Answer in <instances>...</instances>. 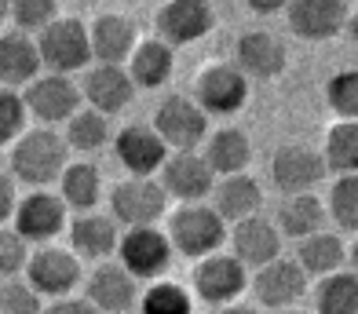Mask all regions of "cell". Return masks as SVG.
Segmentation results:
<instances>
[{"mask_svg": "<svg viewBox=\"0 0 358 314\" xmlns=\"http://www.w3.org/2000/svg\"><path fill=\"white\" fill-rule=\"evenodd\" d=\"M70 143L52 128H29L15 139L11 150V176L26 187H48L66 169Z\"/></svg>", "mask_w": 358, "mask_h": 314, "instance_id": "6da1fadb", "label": "cell"}, {"mask_svg": "<svg viewBox=\"0 0 358 314\" xmlns=\"http://www.w3.org/2000/svg\"><path fill=\"white\" fill-rule=\"evenodd\" d=\"M169 238L179 256L205 259V256L220 252V245L227 241V220L216 208L194 201V205H183L169 220Z\"/></svg>", "mask_w": 358, "mask_h": 314, "instance_id": "7a4b0ae2", "label": "cell"}, {"mask_svg": "<svg viewBox=\"0 0 358 314\" xmlns=\"http://www.w3.org/2000/svg\"><path fill=\"white\" fill-rule=\"evenodd\" d=\"M37 52L41 62L48 66L52 73H73V70H85L92 62V37H88V26L80 19H59L52 26H44L37 33Z\"/></svg>", "mask_w": 358, "mask_h": 314, "instance_id": "3957f363", "label": "cell"}, {"mask_svg": "<svg viewBox=\"0 0 358 314\" xmlns=\"http://www.w3.org/2000/svg\"><path fill=\"white\" fill-rule=\"evenodd\" d=\"M169 190L161 187V179L154 176H132L124 183L113 187L110 194V212L113 220L124 227H154L169 212Z\"/></svg>", "mask_w": 358, "mask_h": 314, "instance_id": "277c9868", "label": "cell"}, {"mask_svg": "<svg viewBox=\"0 0 358 314\" xmlns=\"http://www.w3.org/2000/svg\"><path fill=\"white\" fill-rule=\"evenodd\" d=\"M249 99V77L231 62H213L205 66L198 85H194V103H198L208 117H231L245 106Z\"/></svg>", "mask_w": 358, "mask_h": 314, "instance_id": "5b68a950", "label": "cell"}, {"mask_svg": "<svg viewBox=\"0 0 358 314\" xmlns=\"http://www.w3.org/2000/svg\"><path fill=\"white\" fill-rule=\"evenodd\" d=\"M117 252H121V267L128 274H136V278H161L169 271V263H172V238L165 234V230H157V227H128L121 241H117Z\"/></svg>", "mask_w": 358, "mask_h": 314, "instance_id": "8992f818", "label": "cell"}, {"mask_svg": "<svg viewBox=\"0 0 358 314\" xmlns=\"http://www.w3.org/2000/svg\"><path fill=\"white\" fill-rule=\"evenodd\" d=\"M154 128L172 154H187V150H198L208 139V113L194 103V99L176 95V99H165V103L157 106Z\"/></svg>", "mask_w": 358, "mask_h": 314, "instance_id": "52a82bcc", "label": "cell"}, {"mask_svg": "<svg viewBox=\"0 0 358 314\" xmlns=\"http://www.w3.org/2000/svg\"><path fill=\"white\" fill-rule=\"evenodd\" d=\"M22 99H26V110L34 113L37 121H44V124L70 121L73 113L80 110V103H85L80 88L73 85L66 73H44V77H37L34 85H26Z\"/></svg>", "mask_w": 358, "mask_h": 314, "instance_id": "ba28073f", "label": "cell"}, {"mask_svg": "<svg viewBox=\"0 0 358 314\" xmlns=\"http://www.w3.org/2000/svg\"><path fill=\"white\" fill-rule=\"evenodd\" d=\"M245 285H249L245 263L234 252L231 256L213 252L194 267V292H198L205 304H231L245 292Z\"/></svg>", "mask_w": 358, "mask_h": 314, "instance_id": "9c48e42d", "label": "cell"}, {"mask_svg": "<svg viewBox=\"0 0 358 314\" xmlns=\"http://www.w3.org/2000/svg\"><path fill=\"white\" fill-rule=\"evenodd\" d=\"M15 230L29 241V245H44L62 234L66 227V201L59 194H48V190H34L29 197H22L15 205Z\"/></svg>", "mask_w": 358, "mask_h": 314, "instance_id": "30bf717a", "label": "cell"}, {"mask_svg": "<svg viewBox=\"0 0 358 314\" xmlns=\"http://www.w3.org/2000/svg\"><path fill=\"white\" fill-rule=\"evenodd\" d=\"M271 179L285 197L289 194H311V187H318L325 179V157L303 143H289L274 154Z\"/></svg>", "mask_w": 358, "mask_h": 314, "instance_id": "8fae6325", "label": "cell"}, {"mask_svg": "<svg viewBox=\"0 0 358 314\" xmlns=\"http://www.w3.org/2000/svg\"><path fill=\"white\" fill-rule=\"evenodd\" d=\"M289 29L303 41H329L348 26V0H289L285 4Z\"/></svg>", "mask_w": 358, "mask_h": 314, "instance_id": "7c38bea8", "label": "cell"}, {"mask_svg": "<svg viewBox=\"0 0 358 314\" xmlns=\"http://www.w3.org/2000/svg\"><path fill=\"white\" fill-rule=\"evenodd\" d=\"M252 292L259 304H267L274 311H285V307H296L307 292V271L300 267L296 259H271L256 271L252 278Z\"/></svg>", "mask_w": 358, "mask_h": 314, "instance_id": "4fadbf2b", "label": "cell"}, {"mask_svg": "<svg viewBox=\"0 0 358 314\" xmlns=\"http://www.w3.org/2000/svg\"><path fill=\"white\" fill-rule=\"evenodd\" d=\"M161 187L169 190V197H179L183 205L205 201L208 190L216 187V172L208 169L205 154H169V161L161 164Z\"/></svg>", "mask_w": 358, "mask_h": 314, "instance_id": "5bb4252c", "label": "cell"}, {"mask_svg": "<svg viewBox=\"0 0 358 314\" xmlns=\"http://www.w3.org/2000/svg\"><path fill=\"white\" fill-rule=\"evenodd\" d=\"M26 282L34 285L41 296H70L80 282V263H77V252H66V249H37L26 263Z\"/></svg>", "mask_w": 358, "mask_h": 314, "instance_id": "9a60e30c", "label": "cell"}, {"mask_svg": "<svg viewBox=\"0 0 358 314\" xmlns=\"http://www.w3.org/2000/svg\"><path fill=\"white\" fill-rule=\"evenodd\" d=\"M216 15L208 0H165V8L157 15V33L161 41L172 48H183L201 41L208 29H213Z\"/></svg>", "mask_w": 358, "mask_h": 314, "instance_id": "2e32d148", "label": "cell"}, {"mask_svg": "<svg viewBox=\"0 0 358 314\" xmlns=\"http://www.w3.org/2000/svg\"><path fill=\"white\" fill-rule=\"evenodd\" d=\"M88 304L106 314H128L139 304L136 274H128L121 263H99L88 274Z\"/></svg>", "mask_w": 358, "mask_h": 314, "instance_id": "e0dca14e", "label": "cell"}, {"mask_svg": "<svg viewBox=\"0 0 358 314\" xmlns=\"http://www.w3.org/2000/svg\"><path fill=\"white\" fill-rule=\"evenodd\" d=\"M80 95L88 99L92 110H99V113L110 117V113H121L136 99V80H132V73H128V66H106V62H99L95 70L85 73Z\"/></svg>", "mask_w": 358, "mask_h": 314, "instance_id": "ac0fdd59", "label": "cell"}, {"mask_svg": "<svg viewBox=\"0 0 358 314\" xmlns=\"http://www.w3.org/2000/svg\"><path fill=\"white\" fill-rule=\"evenodd\" d=\"M113 150H117L121 164L132 176H154L161 172V164L169 161V146L165 139L157 136V128H146V124H128L117 131V139H113Z\"/></svg>", "mask_w": 358, "mask_h": 314, "instance_id": "d6986e66", "label": "cell"}, {"mask_svg": "<svg viewBox=\"0 0 358 314\" xmlns=\"http://www.w3.org/2000/svg\"><path fill=\"white\" fill-rule=\"evenodd\" d=\"M231 252L245 263V267H264V263L282 256V230L278 223H267L264 216H249L234 223L231 230Z\"/></svg>", "mask_w": 358, "mask_h": 314, "instance_id": "ffe728a7", "label": "cell"}, {"mask_svg": "<svg viewBox=\"0 0 358 314\" xmlns=\"http://www.w3.org/2000/svg\"><path fill=\"white\" fill-rule=\"evenodd\" d=\"M285 62H289L285 44L267 29H249L245 37L238 41V70L245 77L274 80V77H282Z\"/></svg>", "mask_w": 358, "mask_h": 314, "instance_id": "44dd1931", "label": "cell"}, {"mask_svg": "<svg viewBox=\"0 0 358 314\" xmlns=\"http://www.w3.org/2000/svg\"><path fill=\"white\" fill-rule=\"evenodd\" d=\"M88 37H92V55L106 66H124L139 44L136 22L124 19V15H99L92 22Z\"/></svg>", "mask_w": 358, "mask_h": 314, "instance_id": "7402d4cb", "label": "cell"}, {"mask_svg": "<svg viewBox=\"0 0 358 314\" xmlns=\"http://www.w3.org/2000/svg\"><path fill=\"white\" fill-rule=\"evenodd\" d=\"M41 52H37V41L29 33L15 29L0 37V88H22V85H34L37 70H41Z\"/></svg>", "mask_w": 358, "mask_h": 314, "instance_id": "603a6c76", "label": "cell"}, {"mask_svg": "<svg viewBox=\"0 0 358 314\" xmlns=\"http://www.w3.org/2000/svg\"><path fill=\"white\" fill-rule=\"evenodd\" d=\"M213 190H216V212H220L223 220H231V223H241V220L256 216L259 201H264L259 183H256L252 176H245V172L223 176Z\"/></svg>", "mask_w": 358, "mask_h": 314, "instance_id": "cb8c5ba5", "label": "cell"}, {"mask_svg": "<svg viewBox=\"0 0 358 314\" xmlns=\"http://www.w3.org/2000/svg\"><path fill=\"white\" fill-rule=\"evenodd\" d=\"M117 220L110 216H77L70 227V245L77 256L85 259H106L110 252H117Z\"/></svg>", "mask_w": 358, "mask_h": 314, "instance_id": "d4e9b609", "label": "cell"}, {"mask_svg": "<svg viewBox=\"0 0 358 314\" xmlns=\"http://www.w3.org/2000/svg\"><path fill=\"white\" fill-rule=\"evenodd\" d=\"M205 161L216 176L245 172V164L252 161V143H249L245 131H238V128H220L216 136H208Z\"/></svg>", "mask_w": 358, "mask_h": 314, "instance_id": "484cf974", "label": "cell"}, {"mask_svg": "<svg viewBox=\"0 0 358 314\" xmlns=\"http://www.w3.org/2000/svg\"><path fill=\"white\" fill-rule=\"evenodd\" d=\"M59 197L66 201V208H80V212H88L99 205V197H103V176L99 169H95L92 161H73L62 169L59 176Z\"/></svg>", "mask_w": 358, "mask_h": 314, "instance_id": "4316f807", "label": "cell"}, {"mask_svg": "<svg viewBox=\"0 0 358 314\" xmlns=\"http://www.w3.org/2000/svg\"><path fill=\"white\" fill-rule=\"evenodd\" d=\"M278 230L285 238H311L325 230V205L315 194H289L278 208Z\"/></svg>", "mask_w": 358, "mask_h": 314, "instance_id": "83f0119b", "label": "cell"}, {"mask_svg": "<svg viewBox=\"0 0 358 314\" xmlns=\"http://www.w3.org/2000/svg\"><path fill=\"white\" fill-rule=\"evenodd\" d=\"M172 44L165 41H139L132 59H128V73H132L136 88H161L172 77Z\"/></svg>", "mask_w": 358, "mask_h": 314, "instance_id": "f1b7e54d", "label": "cell"}, {"mask_svg": "<svg viewBox=\"0 0 358 314\" xmlns=\"http://www.w3.org/2000/svg\"><path fill=\"white\" fill-rule=\"evenodd\" d=\"M348 259V245L340 241L336 234H325V230H318V234L311 238H300V267L307 274H336L340 267H344Z\"/></svg>", "mask_w": 358, "mask_h": 314, "instance_id": "f546056e", "label": "cell"}, {"mask_svg": "<svg viewBox=\"0 0 358 314\" xmlns=\"http://www.w3.org/2000/svg\"><path fill=\"white\" fill-rule=\"evenodd\" d=\"M315 314H358V274H325L315 289Z\"/></svg>", "mask_w": 358, "mask_h": 314, "instance_id": "4dcf8cb0", "label": "cell"}, {"mask_svg": "<svg viewBox=\"0 0 358 314\" xmlns=\"http://www.w3.org/2000/svg\"><path fill=\"white\" fill-rule=\"evenodd\" d=\"M325 169H333L336 176L358 172V121H336L325 136Z\"/></svg>", "mask_w": 358, "mask_h": 314, "instance_id": "1f68e13d", "label": "cell"}, {"mask_svg": "<svg viewBox=\"0 0 358 314\" xmlns=\"http://www.w3.org/2000/svg\"><path fill=\"white\" fill-rule=\"evenodd\" d=\"M66 143L70 150H80V154H92L99 146L110 143V117L99 110H77L73 117L66 121Z\"/></svg>", "mask_w": 358, "mask_h": 314, "instance_id": "d6a6232c", "label": "cell"}, {"mask_svg": "<svg viewBox=\"0 0 358 314\" xmlns=\"http://www.w3.org/2000/svg\"><path fill=\"white\" fill-rule=\"evenodd\" d=\"M329 216L336 220L340 230L358 234V172L336 176V183L329 190Z\"/></svg>", "mask_w": 358, "mask_h": 314, "instance_id": "836d02e7", "label": "cell"}, {"mask_svg": "<svg viewBox=\"0 0 358 314\" xmlns=\"http://www.w3.org/2000/svg\"><path fill=\"white\" fill-rule=\"evenodd\" d=\"M139 307L143 314H190L194 311L190 292L176 282H150V289L139 296Z\"/></svg>", "mask_w": 358, "mask_h": 314, "instance_id": "e575fe53", "label": "cell"}, {"mask_svg": "<svg viewBox=\"0 0 358 314\" xmlns=\"http://www.w3.org/2000/svg\"><path fill=\"white\" fill-rule=\"evenodd\" d=\"M325 103L340 121H358V70H340L325 80Z\"/></svg>", "mask_w": 358, "mask_h": 314, "instance_id": "d590c367", "label": "cell"}, {"mask_svg": "<svg viewBox=\"0 0 358 314\" xmlns=\"http://www.w3.org/2000/svg\"><path fill=\"white\" fill-rule=\"evenodd\" d=\"M11 19L22 33H41L59 19V0H11Z\"/></svg>", "mask_w": 358, "mask_h": 314, "instance_id": "8d00e7d4", "label": "cell"}, {"mask_svg": "<svg viewBox=\"0 0 358 314\" xmlns=\"http://www.w3.org/2000/svg\"><path fill=\"white\" fill-rule=\"evenodd\" d=\"M26 99L15 88H0V146L15 143L26 131Z\"/></svg>", "mask_w": 358, "mask_h": 314, "instance_id": "74e56055", "label": "cell"}, {"mask_svg": "<svg viewBox=\"0 0 358 314\" xmlns=\"http://www.w3.org/2000/svg\"><path fill=\"white\" fill-rule=\"evenodd\" d=\"M0 314H44L41 292L29 282H11V278H4V285H0Z\"/></svg>", "mask_w": 358, "mask_h": 314, "instance_id": "f35d334b", "label": "cell"}, {"mask_svg": "<svg viewBox=\"0 0 358 314\" xmlns=\"http://www.w3.org/2000/svg\"><path fill=\"white\" fill-rule=\"evenodd\" d=\"M26 263H29V241L15 227L11 230L0 227V274L11 278V274L26 271Z\"/></svg>", "mask_w": 358, "mask_h": 314, "instance_id": "ab89813d", "label": "cell"}, {"mask_svg": "<svg viewBox=\"0 0 358 314\" xmlns=\"http://www.w3.org/2000/svg\"><path fill=\"white\" fill-rule=\"evenodd\" d=\"M44 314H99L88 300H70V296H59L55 304H48Z\"/></svg>", "mask_w": 358, "mask_h": 314, "instance_id": "60d3db41", "label": "cell"}, {"mask_svg": "<svg viewBox=\"0 0 358 314\" xmlns=\"http://www.w3.org/2000/svg\"><path fill=\"white\" fill-rule=\"evenodd\" d=\"M15 205H19V197H15L11 179L0 176V227H4V220H11V216H15Z\"/></svg>", "mask_w": 358, "mask_h": 314, "instance_id": "b9f144b4", "label": "cell"}, {"mask_svg": "<svg viewBox=\"0 0 358 314\" xmlns=\"http://www.w3.org/2000/svg\"><path fill=\"white\" fill-rule=\"evenodd\" d=\"M245 4H249L256 15H274V11H282L289 0H245Z\"/></svg>", "mask_w": 358, "mask_h": 314, "instance_id": "7bdbcfd3", "label": "cell"}, {"mask_svg": "<svg viewBox=\"0 0 358 314\" xmlns=\"http://www.w3.org/2000/svg\"><path fill=\"white\" fill-rule=\"evenodd\" d=\"M216 314H259L256 307H241V304H227V307H220Z\"/></svg>", "mask_w": 358, "mask_h": 314, "instance_id": "ee69618b", "label": "cell"}, {"mask_svg": "<svg viewBox=\"0 0 358 314\" xmlns=\"http://www.w3.org/2000/svg\"><path fill=\"white\" fill-rule=\"evenodd\" d=\"M348 259H351V267L358 271V238H355V245H351V252H348Z\"/></svg>", "mask_w": 358, "mask_h": 314, "instance_id": "f6af8a7d", "label": "cell"}, {"mask_svg": "<svg viewBox=\"0 0 358 314\" xmlns=\"http://www.w3.org/2000/svg\"><path fill=\"white\" fill-rule=\"evenodd\" d=\"M348 29H351V37L358 41V11H355V15H351V19H348Z\"/></svg>", "mask_w": 358, "mask_h": 314, "instance_id": "bcb514c9", "label": "cell"}, {"mask_svg": "<svg viewBox=\"0 0 358 314\" xmlns=\"http://www.w3.org/2000/svg\"><path fill=\"white\" fill-rule=\"evenodd\" d=\"M8 15H11V0H0V22H4Z\"/></svg>", "mask_w": 358, "mask_h": 314, "instance_id": "7dc6e473", "label": "cell"}, {"mask_svg": "<svg viewBox=\"0 0 358 314\" xmlns=\"http://www.w3.org/2000/svg\"><path fill=\"white\" fill-rule=\"evenodd\" d=\"M278 314H307V311H300V307H285V311H278Z\"/></svg>", "mask_w": 358, "mask_h": 314, "instance_id": "c3c4849f", "label": "cell"}, {"mask_svg": "<svg viewBox=\"0 0 358 314\" xmlns=\"http://www.w3.org/2000/svg\"><path fill=\"white\" fill-rule=\"evenodd\" d=\"M348 4H351V0H348ZM355 4H358V0H355Z\"/></svg>", "mask_w": 358, "mask_h": 314, "instance_id": "681fc988", "label": "cell"}]
</instances>
